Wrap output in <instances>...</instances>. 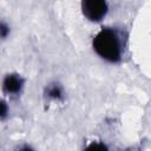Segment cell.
I'll return each instance as SVG.
<instances>
[{"label": "cell", "instance_id": "7", "mask_svg": "<svg viewBox=\"0 0 151 151\" xmlns=\"http://www.w3.org/2000/svg\"><path fill=\"white\" fill-rule=\"evenodd\" d=\"M7 113V105L4 100H0V118L5 117Z\"/></svg>", "mask_w": 151, "mask_h": 151}, {"label": "cell", "instance_id": "4", "mask_svg": "<svg viewBox=\"0 0 151 151\" xmlns=\"http://www.w3.org/2000/svg\"><path fill=\"white\" fill-rule=\"evenodd\" d=\"M84 151H109V149H107V146L104 143L93 142L90 145H87Z\"/></svg>", "mask_w": 151, "mask_h": 151}, {"label": "cell", "instance_id": "5", "mask_svg": "<svg viewBox=\"0 0 151 151\" xmlns=\"http://www.w3.org/2000/svg\"><path fill=\"white\" fill-rule=\"evenodd\" d=\"M47 93H48L50 97H52V98H54V99H59V98H61V94H63L61 88H60L59 86H57V85L51 86V87L48 88Z\"/></svg>", "mask_w": 151, "mask_h": 151}, {"label": "cell", "instance_id": "2", "mask_svg": "<svg viewBox=\"0 0 151 151\" xmlns=\"http://www.w3.org/2000/svg\"><path fill=\"white\" fill-rule=\"evenodd\" d=\"M81 9L88 20L99 21L106 15L109 7L103 0H85L81 2Z\"/></svg>", "mask_w": 151, "mask_h": 151}, {"label": "cell", "instance_id": "8", "mask_svg": "<svg viewBox=\"0 0 151 151\" xmlns=\"http://www.w3.org/2000/svg\"><path fill=\"white\" fill-rule=\"evenodd\" d=\"M20 151H33V150H32L31 147H28V146H26V147H22V149H21Z\"/></svg>", "mask_w": 151, "mask_h": 151}, {"label": "cell", "instance_id": "6", "mask_svg": "<svg viewBox=\"0 0 151 151\" xmlns=\"http://www.w3.org/2000/svg\"><path fill=\"white\" fill-rule=\"evenodd\" d=\"M9 33V27L6 22H0V38H6Z\"/></svg>", "mask_w": 151, "mask_h": 151}, {"label": "cell", "instance_id": "1", "mask_svg": "<svg viewBox=\"0 0 151 151\" xmlns=\"http://www.w3.org/2000/svg\"><path fill=\"white\" fill-rule=\"evenodd\" d=\"M93 48L99 57L107 61L118 63L122 59V39L119 33L113 28L105 27L100 29L93 39Z\"/></svg>", "mask_w": 151, "mask_h": 151}, {"label": "cell", "instance_id": "3", "mask_svg": "<svg viewBox=\"0 0 151 151\" xmlns=\"http://www.w3.org/2000/svg\"><path fill=\"white\" fill-rule=\"evenodd\" d=\"M24 80L18 74H8L6 76V78L4 79L2 83V88L6 93H18L21 87H22Z\"/></svg>", "mask_w": 151, "mask_h": 151}]
</instances>
